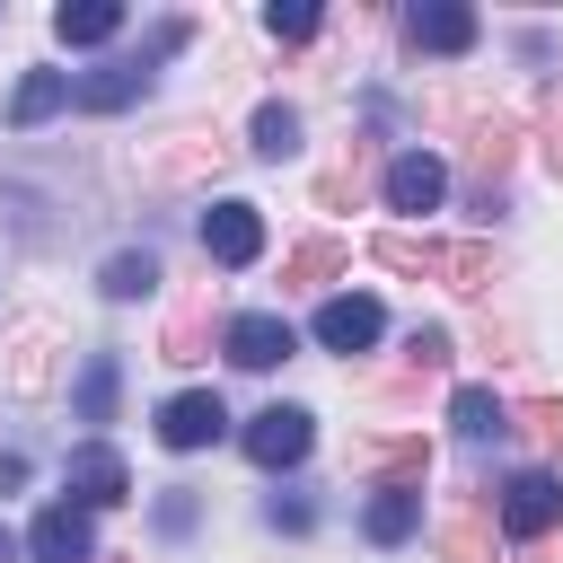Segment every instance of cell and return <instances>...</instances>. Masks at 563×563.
I'll return each mask as SVG.
<instances>
[{
  "label": "cell",
  "instance_id": "cell-1",
  "mask_svg": "<svg viewBox=\"0 0 563 563\" xmlns=\"http://www.w3.org/2000/svg\"><path fill=\"white\" fill-rule=\"evenodd\" d=\"M369 255L387 273H422V282H449V290H484L493 282V246L484 238H413V229H378Z\"/></svg>",
  "mask_w": 563,
  "mask_h": 563
},
{
  "label": "cell",
  "instance_id": "cell-2",
  "mask_svg": "<svg viewBox=\"0 0 563 563\" xmlns=\"http://www.w3.org/2000/svg\"><path fill=\"white\" fill-rule=\"evenodd\" d=\"M176 44H185V18H167V26L150 35V53H132V62H106V70H88V79H70V97H79L88 114H123L132 97H150V70H158Z\"/></svg>",
  "mask_w": 563,
  "mask_h": 563
},
{
  "label": "cell",
  "instance_id": "cell-3",
  "mask_svg": "<svg viewBox=\"0 0 563 563\" xmlns=\"http://www.w3.org/2000/svg\"><path fill=\"white\" fill-rule=\"evenodd\" d=\"M62 493H79V510H114V501H132V466H123L106 440H88V449H70Z\"/></svg>",
  "mask_w": 563,
  "mask_h": 563
},
{
  "label": "cell",
  "instance_id": "cell-4",
  "mask_svg": "<svg viewBox=\"0 0 563 563\" xmlns=\"http://www.w3.org/2000/svg\"><path fill=\"white\" fill-rule=\"evenodd\" d=\"M308 449H317V422H308L299 405H264V413L246 422V457H255V466H299Z\"/></svg>",
  "mask_w": 563,
  "mask_h": 563
},
{
  "label": "cell",
  "instance_id": "cell-5",
  "mask_svg": "<svg viewBox=\"0 0 563 563\" xmlns=\"http://www.w3.org/2000/svg\"><path fill=\"white\" fill-rule=\"evenodd\" d=\"M26 554H35V563H88V554H97L88 510H79V501H44L35 528H26Z\"/></svg>",
  "mask_w": 563,
  "mask_h": 563
},
{
  "label": "cell",
  "instance_id": "cell-6",
  "mask_svg": "<svg viewBox=\"0 0 563 563\" xmlns=\"http://www.w3.org/2000/svg\"><path fill=\"white\" fill-rule=\"evenodd\" d=\"M202 255L211 264H255L264 255V211L255 202H211L202 211Z\"/></svg>",
  "mask_w": 563,
  "mask_h": 563
},
{
  "label": "cell",
  "instance_id": "cell-7",
  "mask_svg": "<svg viewBox=\"0 0 563 563\" xmlns=\"http://www.w3.org/2000/svg\"><path fill=\"white\" fill-rule=\"evenodd\" d=\"M378 334H387V308H378L369 290H343V299L317 308V343H325V352H369Z\"/></svg>",
  "mask_w": 563,
  "mask_h": 563
},
{
  "label": "cell",
  "instance_id": "cell-8",
  "mask_svg": "<svg viewBox=\"0 0 563 563\" xmlns=\"http://www.w3.org/2000/svg\"><path fill=\"white\" fill-rule=\"evenodd\" d=\"M554 519H563V484H554L545 466H528V475L501 484V528H510V537H545Z\"/></svg>",
  "mask_w": 563,
  "mask_h": 563
},
{
  "label": "cell",
  "instance_id": "cell-9",
  "mask_svg": "<svg viewBox=\"0 0 563 563\" xmlns=\"http://www.w3.org/2000/svg\"><path fill=\"white\" fill-rule=\"evenodd\" d=\"M220 431H229V405H220L211 387H194V396H167V405H158V440H167V449H211Z\"/></svg>",
  "mask_w": 563,
  "mask_h": 563
},
{
  "label": "cell",
  "instance_id": "cell-10",
  "mask_svg": "<svg viewBox=\"0 0 563 563\" xmlns=\"http://www.w3.org/2000/svg\"><path fill=\"white\" fill-rule=\"evenodd\" d=\"M405 35H413V53H466V44L484 35V18H475L466 0H422V9L405 18Z\"/></svg>",
  "mask_w": 563,
  "mask_h": 563
},
{
  "label": "cell",
  "instance_id": "cell-11",
  "mask_svg": "<svg viewBox=\"0 0 563 563\" xmlns=\"http://www.w3.org/2000/svg\"><path fill=\"white\" fill-rule=\"evenodd\" d=\"M440 194H449V167L431 150H396L387 158V211H440Z\"/></svg>",
  "mask_w": 563,
  "mask_h": 563
},
{
  "label": "cell",
  "instance_id": "cell-12",
  "mask_svg": "<svg viewBox=\"0 0 563 563\" xmlns=\"http://www.w3.org/2000/svg\"><path fill=\"white\" fill-rule=\"evenodd\" d=\"M290 352H299V334H290L273 308L229 317V361H238V369H273V361H290Z\"/></svg>",
  "mask_w": 563,
  "mask_h": 563
},
{
  "label": "cell",
  "instance_id": "cell-13",
  "mask_svg": "<svg viewBox=\"0 0 563 563\" xmlns=\"http://www.w3.org/2000/svg\"><path fill=\"white\" fill-rule=\"evenodd\" d=\"M343 466H352V475H378V484H422V475H431V449H422V440H352Z\"/></svg>",
  "mask_w": 563,
  "mask_h": 563
},
{
  "label": "cell",
  "instance_id": "cell-14",
  "mask_svg": "<svg viewBox=\"0 0 563 563\" xmlns=\"http://www.w3.org/2000/svg\"><path fill=\"white\" fill-rule=\"evenodd\" d=\"M361 528H369V545H405L422 528V484H378L369 510H361Z\"/></svg>",
  "mask_w": 563,
  "mask_h": 563
},
{
  "label": "cell",
  "instance_id": "cell-15",
  "mask_svg": "<svg viewBox=\"0 0 563 563\" xmlns=\"http://www.w3.org/2000/svg\"><path fill=\"white\" fill-rule=\"evenodd\" d=\"M53 35H62L70 53H97V44L123 35V9H114V0H62V9H53Z\"/></svg>",
  "mask_w": 563,
  "mask_h": 563
},
{
  "label": "cell",
  "instance_id": "cell-16",
  "mask_svg": "<svg viewBox=\"0 0 563 563\" xmlns=\"http://www.w3.org/2000/svg\"><path fill=\"white\" fill-rule=\"evenodd\" d=\"M440 554L449 563H493V501H457L449 528H440Z\"/></svg>",
  "mask_w": 563,
  "mask_h": 563
},
{
  "label": "cell",
  "instance_id": "cell-17",
  "mask_svg": "<svg viewBox=\"0 0 563 563\" xmlns=\"http://www.w3.org/2000/svg\"><path fill=\"white\" fill-rule=\"evenodd\" d=\"M62 106H70V70H26V79H18V97H9V123H18V132H35V123H44V114H62Z\"/></svg>",
  "mask_w": 563,
  "mask_h": 563
},
{
  "label": "cell",
  "instance_id": "cell-18",
  "mask_svg": "<svg viewBox=\"0 0 563 563\" xmlns=\"http://www.w3.org/2000/svg\"><path fill=\"white\" fill-rule=\"evenodd\" d=\"M343 264H352V246H343V238H308V246H290L282 282H290V290H317V282H334Z\"/></svg>",
  "mask_w": 563,
  "mask_h": 563
},
{
  "label": "cell",
  "instance_id": "cell-19",
  "mask_svg": "<svg viewBox=\"0 0 563 563\" xmlns=\"http://www.w3.org/2000/svg\"><path fill=\"white\" fill-rule=\"evenodd\" d=\"M449 422H457L466 440H501V431H510V413H501L493 387H457V396H449Z\"/></svg>",
  "mask_w": 563,
  "mask_h": 563
},
{
  "label": "cell",
  "instance_id": "cell-20",
  "mask_svg": "<svg viewBox=\"0 0 563 563\" xmlns=\"http://www.w3.org/2000/svg\"><path fill=\"white\" fill-rule=\"evenodd\" d=\"M150 282H158V255H150V246H123V255H106V273H97V290H106V299H141Z\"/></svg>",
  "mask_w": 563,
  "mask_h": 563
},
{
  "label": "cell",
  "instance_id": "cell-21",
  "mask_svg": "<svg viewBox=\"0 0 563 563\" xmlns=\"http://www.w3.org/2000/svg\"><path fill=\"white\" fill-rule=\"evenodd\" d=\"M114 387H123L114 352H88V369H79V422H114Z\"/></svg>",
  "mask_w": 563,
  "mask_h": 563
},
{
  "label": "cell",
  "instance_id": "cell-22",
  "mask_svg": "<svg viewBox=\"0 0 563 563\" xmlns=\"http://www.w3.org/2000/svg\"><path fill=\"white\" fill-rule=\"evenodd\" d=\"M299 150V114L273 97V106H255V158H290Z\"/></svg>",
  "mask_w": 563,
  "mask_h": 563
},
{
  "label": "cell",
  "instance_id": "cell-23",
  "mask_svg": "<svg viewBox=\"0 0 563 563\" xmlns=\"http://www.w3.org/2000/svg\"><path fill=\"white\" fill-rule=\"evenodd\" d=\"M264 26H273V44H308V35H317V9H308V0H273Z\"/></svg>",
  "mask_w": 563,
  "mask_h": 563
},
{
  "label": "cell",
  "instance_id": "cell-24",
  "mask_svg": "<svg viewBox=\"0 0 563 563\" xmlns=\"http://www.w3.org/2000/svg\"><path fill=\"white\" fill-rule=\"evenodd\" d=\"M519 422L537 431V449H554V457H563V396H537V405H528Z\"/></svg>",
  "mask_w": 563,
  "mask_h": 563
},
{
  "label": "cell",
  "instance_id": "cell-25",
  "mask_svg": "<svg viewBox=\"0 0 563 563\" xmlns=\"http://www.w3.org/2000/svg\"><path fill=\"white\" fill-rule=\"evenodd\" d=\"M537 132H545V167L563 176V79L545 88V106H537Z\"/></svg>",
  "mask_w": 563,
  "mask_h": 563
},
{
  "label": "cell",
  "instance_id": "cell-26",
  "mask_svg": "<svg viewBox=\"0 0 563 563\" xmlns=\"http://www.w3.org/2000/svg\"><path fill=\"white\" fill-rule=\"evenodd\" d=\"M167 361H202V308L167 325Z\"/></svg>",
  "mask_w": 563,
  "mask_h": 563
},
{
  "label": "cell",
  "instance_id": "cell-27",
  "mask_svg": "<svg viewBox=\"0 0 563 563\" xmlns=\"http://www.w3.org/2000/svg\"><path fill=\"white\" fill-rule=\"evenodd\" d=\"M405 352H413V369H449V334H440V325H413Z\"/></svg>",
  "mask_w": 563,
  "mask_h": 563
},
{
  "label": "cell",
  "instance_id": "cell-28",
  "mask_svg": "<svg viewBox=\"0 0 563 563\" xmlns=\"http://www.w3.org/2000/svg\"><path fill=\"white\" fill-rule=\"evenodd\" d=\"M158 528H167V537H185V528H194V493H185V484H167V493H158Z\"/></svg>",
  "mask_w": 563,
  "mask_h": 563
},
{
  "label": "cell",
  "instance_id": "cell-29",
  "mask_svg": "<svg viewBox=\"0 0 563 563\" xmlns=\"http://www.w3.org/2000/svg\"><path fill=\"white\" fill-rule=\"evenodd\" d=\"M264 519H273V528H290V537H299V528H308V501H282V493H273V501H264Z\"/></svg>",
  "mask_w": 563,
  "mask_h": 563
},
{
  "label": "cell",
  "instance_id": "cell-30",
  "mask_svg": "<svg viewBox=\"0 0 563 563\" xmlns=\"http://www.w3.org/2000/svg\"><path fill=\"white\" fill-rule=\"evenodd\" d=\"M18 484H26V457H18V449H0V493H18Z\"/></svg>",
  "mask_w": 563,
  "mask_h": 563
},
{
  "label": "cell",
  "instance_id": "cell-31",
  "mask_svg": "<svg viewBox=\"0 0 563 563\" xmlns=\"http://www.w3.org/2000/svg\"><path fill=\"white\" fill-rule=\"evenodd\" d=\"M0 563H18V537H9V528H0Z\"/></svg>",
  "mask_w": 563,
  "mask_h": 563
},
{
  "label": "cell",
  "instance_id": "cell-32",
  "mask_svg": "<svg viewBox=\"0 0 563 563\" xmlns=\"http://www.w3.org/2000/svg\"><path fill=\"white\" fill-rule=\"evenodd\" d=\"M106 563H123V554H106Z\"/></svg>",
  "mask_w": 563,
  "mask_h": 563
}]
</instances>
